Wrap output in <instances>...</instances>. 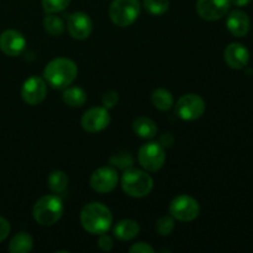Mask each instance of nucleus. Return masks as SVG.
Segmentation results:
<instances>
[{"label":"nucleus","mask_w":253,"mask_h":253,"mask_svg":"<svg viewBox=\"0 0 253 253\" xmlns=\"http://www.w3.org/2000/svg\"><path fill=\"white\" fill-rule=\"evenodd\" d=\"M44 30L48 32L51 36H61L64 31V22L59 16H56L53 14H49L48 16L44 17L43 20Z\"/></svg>","instance_id":"23"},{"label":"nucleus","mask_w":253,"mask_h":253,"mask_svg":"<svg viewBox=\"0 0 253 253\" xmlns=\"http://www.w3.org/2000/svg\"><path fill=\"white\" fill-rule=\"evenodd\" d=\"M169 212L178 221L190 222L199 216V203L190 195H178L170 202Z\"/></svg>","instance_id":"6"},{"label":"nucleus","mask_w":253,"mask_h":253,"mask_svg":"<svg viewBox=\"0 0 253 253\" xmlns=\"http://www.w3.org/2000/svg\"><path fill=\"white\" fill-rule=\"evenodd\" d=\"M101 103H103L104 108L111 109L119 103V94L114 90H109L104 93L103 98H101Z\"/></svg>","instance_id":"28"},{"label":"nucleus","mask_w":253,"mask_h":253,"mask_svg":"<svg viewBox=\"0 0 253 253\" xmlns=\"http://www.w3.org/2000/svg\"><path fill=\"white\" fill-rule=\"evenodd\" d=\"M64 103L71 108H81L86 101V93L79 86H67L62 95Z\"/></svg>","instance_id":"19"},{"label":"nucleus","mask_w":253,"mask_h":253,"mask_svg":"<svg viewBox=\"0 0 253 253\" xmlns=\"http://www.w3.org/2000/svg\"><path fill=\"white\" fill-rule=\"evenodd\" d=\"M110 114L104 106H95L84 113L82 118V127L86 132L95 133L105 130L110 124Z\"/></svg>","instance_id":"10"},{"label":"nucleus","mask_w":253,"mask_h":253,"mask_svg":"<svg viewBox=\"0 0 253 253\" xmlns=\"http://www.w3.org/2000/svg\"><path fill=\"white\" fill-rule=\"evenodd\" d=\"M10 234V224L6 219L0 216V242L4 241Z\"/></svg>","instance_id":"31"},{"label":"nucleus","mask_w":253,"mask_h":253,"mask_svg":"<svg viewBox=\"0 0 253 253\" xmlns=\"http://www.w3.org/2000/svg\"><path fill=\"white\" fill-rule=\"evenodd\" d=\"M140 11L138 0H113L109 7V16L116 26L127 27L137 20Z\"/></svg>","instance_id":"5"},{"label":"nucleus","mask_w":253,"mask_h":253,"mask_svg":"<svg viewBox=\"0 0 253 253\" xmlns=\"http://www.w3.org/2000/svg\"><path fill=\"white\" fill-rule=\"evenodd\" d=\"M98 246L101 251L104 252H110L111 250L114 249V241L108 234H101L99 235V240H98Z\"/></svg>","instance_id":"29"},{"label":"nucleus","mask_w":253,"mask_h":253,"mask_svg":"<svg viewBox=\"0 0 253 253\" xmlns=\"http://www.w3.org/2000/svg\"><path fill=\"white\" fill-rule=\"evenodd\" d=\"M34 247V240L27 232H19L11 239L9 251L11 253H29Z\"/></svg>","instance_id":"20"},{"label":"nucleus","mask_w":253,"mask_h":253,"mask_svg":"<svg viewBox=\"0 0 253 253\" xmlns=\"http://www.w3.org/2000/svg\"><path fill=\"white\" fill-rule=\"evenodd\" d=\"M251 1L252 0H230V2L234 4L235 6H246V5H249Z\"/></svg>","instance_id":"33"},{"label":"nucleus","mask_w":253,"mask_h":253,"mask_svg":"<svg viewBox=\"0 0 253 253\" xmlns=\"http://www.w3.org/2000/svg\"><path fill=\"white\" fill-rule=\"evenodd\" d=\"M67 29L69 35L76 40H86L93 31V21L88 14L82 11L69 15Z\"/></svg>","instance_id":"13"},{"label":"nucleus","mask_w":253,"mask_h":253,"mask_svg":"<svg viewBox=\"0 0 253 253\" xmlns=\"http://www.w3.org/2000/svg\"><path fill=\"white\" fill-rule=\"evenodd\" d=\"M226 26L235 37H245L251 29V21L246 12L235 10L227 16Z\"/></svg>","instance_id":"16"},{"label":"nucleus","mask_w":253,"mask_h":253,"mask_svg":"<svg viewBox=\"0 0 253 253\" xmlns=\"http://www.w3.org/2000/svg\"><path fill=\"white\" fill-rule=\"evenodd\" d=\"M47 84L41 77H30L25 81L21 88V96L29 105H39L46 99Z\"/></svg>","instance_id":"11"},{"label":"nucleus","mask_w":253,"mask_h":253,"mask_svg":"<svg viewBox=\"0 0 253 253\" xmlns=\"http://www.w3.org/2000/svg\"><path fill=\"white\" fill-rule=\"evenodd\" d=\"M71 0H42V6L43 10L48 14L63 11L69 5Z\"/></svg>","instance_id":"27"},{"label":"nucleus","mask_w":253,"mask_h":253,"mask_svg":"<svg viewBox=\"0 0 253 253\" xmlns=\"http://www.w3.org/2000/svg\"><path fill=\"white\" fill-rule=\"evenodd\" d=\"M174 217L170 216H162L156 221V230L161 236H168L174 230Z\"/></svg>","instance_id":"26"},{"label":"nucleus","mask_w":253,"mask_h":253,"mask_svg":"<svg viewBox=\"0 0 253 253\" xmlns=\"http://www.w3.org/2000/svg\"><path fill=\"white\" fill-rule=\"evenodd\" d=\"M230 4V0H198L197 12L207 21H216L227 14Z\"/></svg>","instance_id":"12"},{"label":"nucleus","mask_w":253,"mask_h":253,"mask_svg":"<svg viewBox=\"0 0 253 253\" xmlns=\"http://www.w3.org/2000/svg\"><path fill=\"white\" fill-rule=\"evenodd\" d=\"M143 6H145L146 11L150 12L151 15L160 16L169 9V0H145Z\"/></svg>","instance_id":"24"},{"label":"nucleus","mask_w":253,"mask_h":253,"mask_svg":"<svg viewBox=\"0 0 253 253\" xmlns=\"http://www.w3.org/2000/svg\"><path fill=\"white\" fill-rule=\"evenodd\" d=\"M64 211L63 202L57 195H44L34 205L32 215L37 224L42 226H51L62 217Z\"/></svg>","instance_id":"3"},{"label":"nucleus","mask_w":253,"mask_h":253,"mask_svg":"<svg viewBox=\"0 0 253 253\" xmlns=\"http://www.w3.org/2000/svg\"><path fill=\"white\" fill-rule=\"evenodd\" d=\"M109 162H110V165L114 166V167H118L120 168V169H127V168L132 167L133 158L130 153L121 152L118 153V155L111 156Z\"/></svg>","instance_id":"25"},{"label":"nucleus","mask_w":253,"mask_h":253,"mask_svg":"<svg viewBox=\"0 0 253 253\" xmlns=\"http://www.w3.org/2000/svg\"><path fill=\"white\" fill-rule=\"evenodd\" d=\"M205 111V101L197 94H185L175 104V114L184 121H194L202 118Z\"/></svg>","instance_id":"8"},{"label":"nucleus","mask_w":253,"mask_h":253,"mask_svg":"<svg viewBox=\"0 0 253 253\" xmlns=\"http://www.w3.org/2000/svg\"><path fill=\"white\" fill-rule=\"evenodd\" d=\"M124 192L132 198L147 197L153 188V179L148 173L136 168H127L121 178Z\"/></svg>","instance_id":"4"},{"label":"nucleus","mask_w":253,"mask_h":253,"mask_svg":"<svg viewBox=\"0 0 253 253\" xmlns=\"http://www.w3.org/2000/svg\"><path fill=\"white\" fill-rule=\"evenodd\" d=\"M224 58L227 66L232 69H242L250 61V52L244 44L230 43L224 52Z\"/></svg>","instance_id":"15"},{"label":"nucleus","mask_w":253,"mask_h":253,"mask_svg":"<svg viewBox=\"0 0 253 253\" xmlns=\"http://www.w3.org/2000/svg\"><path fill=\"white\" fill-rule=\"evenodd\" d=\"M47 184L54 194H61L68 185V177L63 170H53L47 178Z\"/></svg>","instance_id":"22"},{"label":"nucleus","mask_w":253,"mask_h":253,"mask_svg":"<svg viewBox=\"0 0 253 253\" xmlns=\"http://www.w3.org/2000/svg\"><path fill=\"white\" fill-rule=\"evenodd\" d=\"M140 234V225L131 219H124L114 227V235L120 241H131Z\"/></svg>","instance_id":"17"},{"label":"nucleus","mask_w":253,"mask_h":253,"mask_svg":"<svg viewBox=\"0 0 253 253\" xmlns=\"http://www.w3.org/2000/svg\"><path fill=\"white\" fill-rule=\"evenodd\" d=\"M151 99H152V104L155 105V108H157L161 111L169 110L173 106V103H174V99H173L170 91L165 88L156 89L152 93Z\"/></svg>","instance_id":"21"},{"label":"nucleus","mask_w":253,"mask_h":253,"mask_svg":"<svg viewBox=\"0 0 253 253\" xmlns=\"http://www.w3.org/2000/svg\"><path fill=\"white\" fill-rule=\"evenodd\" d=\"M138 162L148 172H157L166 162L165 147L160 142H148L138 150Z\"/></svg>","instance_id":"7"},{"label":"nucleus","mask_w":253,"mask_h":253,"mask_svg":"<svg viewBox=\"0 0 253 253\" xmlns=\"http://www.w3.org/2000/svg\"><path fill=\"white\" fill-rule=\"evenodd\" d=\"M131 253H153L155 250H153L152 246H150L148 244H145V242H138V244L132 245L130 247Z\"/></svg>","instance_id":"30"},{"label":"nucleus","mask_w":253,"mask_h":253,"mask_svg":"<svg viewBox=\"0 0 253 253\" xmlns=\"http://www.w3.org/2000/svg\"><path fill=\"white\" fill-rule=\"evenodd\" d=\"M25 47H26V40L24 35L16 30H6L0 35V49L6 56H19L22 53Z\"/></svg>","instance_id":"14"},{"label":"nucleus","mask_w":253,"mask_h":253,"mask_svg":"<svg viewBox=\"0 0 253 253\" xmlns=\"http://www.w3.org/2000/svg\"><path fill=\"white\" fill-rule=\"evenodd\" d=\"M173 142H174V137H173L172 133L169 132L163 133V135L160 137V143L163 146V147H169V146L173 145Z\"/></svg>","instance_id":"32"},{"label":"nucleus","mask_w":253,"mask_h":253,"mask_svg":"<svg viewBox=\"0 0 253 253\" xmlns=\"http://www.w3.org/2000/svg\"><path fill=\"white\" fill-rule=\"evenodd\" d=\"M78 67L72 59L59 57L49 62L43 71V78L52 88L66 89L76 81Z\"/></svg>","instance_id":"1"},{"label":"nucleus","mask_w":253,"mask_h":253,"mask_svg":"<svg viewBox=\"0 0 253 253\" xmlns=\"http://www.w3.org/2000/svg\"><path fill=\"white\" fill-rule=\"evenodd\" d=\"M81 222L83 229L89 234H105L113 224V214L110 209L101 203H90L82 210Z\"/></svg>","instance_id":"2"},{"label":"nucleus","mask_w":253,"mask_h":253,"mask_svg":"<svg viewBox=\"0 0 253 253\" xmlns=\"http://www.w3.org/2000/svg\"><path fill=\"white\" fill-rule=\"evenodd\" d=\"M133 132L141 138H146V140H150L153 138L157 135V125L153 120H151L150 118H146V116H140V118L136 119L132 124Z\"/></svg>","instance_id":"18"},{"label":"nucleus","mask_w":253,"mask_h":253,"mask_svg":"<svg viewBox=\"0 0 253 253\" xmlns=\"http://www.w3.org/2000/svg\"><path fill=\"white\" fill-rule=\"evenodd\" d=\"M118 180L119 175L115 168L105 166V167H100L94 170L90 177V187L96 193L106 194L115 189L118 185Z\"/></svg>","instance_id":"9"}]
</instances>
